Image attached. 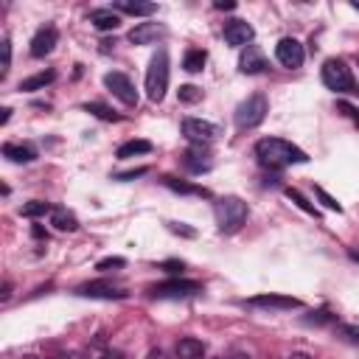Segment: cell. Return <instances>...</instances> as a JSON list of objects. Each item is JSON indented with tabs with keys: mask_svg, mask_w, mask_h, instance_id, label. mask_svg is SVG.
Masks as SVG:
<instances>
[{
	"mask_svg": "<svg viewBox=\"0 0 359 359\" xmlns=\"http://www.w3.org/2000/svg\"><path fill=\"white\" fill-rule=\"evenodd\" d=\"M81 297H93V300H123L126 292L123 289H115L112 283H104V280H90L84 286L76 289Z\"/></svg>",
	"mask_w": 359,
	"mask_h": 359,
	"instance_id": "cell-12",
	"label": "cell"
},
{
	"mask_svg": "<svg viewBox=\"0 0 359 359\" xmlns=\"http://www.w3.org/2000/svg\"><path fill=\"white\" fill-rule=\"evenodd\" d=\"M87 20H90L98 31H115V28L121 25V17H118L115 8H93V11L87 14Z\"/></svg>",
	"mask_w": 359,
	"mask_h": 359,
	"instance_id": "cell-17",
	"label": "cell"
},
{
	"mask_svg": "<svg viewBox=\"0 0 359 359\" xmlns=\"http://www.w3.org/2000/svg\"><path fill=\"white\" fill-rule=\"evenodd\" d=\"M168 230L177 233V236H185V238H194V236H196L194 227H185V224H177V222H168Z\"/></svg>",
	"mask_w": 359,
	"mask_h": 359,
	"instance_id": "cell-33",
	"label": "cell"
},
{
	"mask_svg": "<svg viewBox=\"0 0 359 359\" xmlns=\"http://www.w3.org/2000/svg\"><path fill=\"white\" fill-rule=\"evenodd\" d=\"M314 196H317V199H320V202H323L328 210H337V213H342V205H339V202H337V199H334V196H331L325 188H320V185H317V188H314Z\"/></svg>",
	"mask_w": 359,
	"mask_h": 359,
	"instance_id": "cell-30",
	"label": "cell"
},
{
	"mask_svg": "<svg viewBox=\"0 0 359 359\" xmlns=\"http://www.w3.org/2000/svg\"><path fill=\"white\" fill-rule=\"evenodd\" d=\"M115 11H123V14H132V17H149V14L157 11V6L154 3H137V0H118Z\"/></svg>",
	"mask_w": 359,
	"mask_h": 359,
	"instance_id": "cell-21",
	"label": "cell"
},
{
	"mask_svg": "<svg viewBox=\"0 0 359 359\" xmlns=\"http://www.w3.org/2000/svg\"><path fill=\"white\" fill-rule=\"evenodd\" d=\"M182 163H185V168L191 171V174H202V171H210V154L202 149V146H194V149H188L185 151V157H182Z\"/></svg>",
	"mask_w": 359,
	"mask_h": 359,
	"instance_id": "cell-16",
	"label": "cell"
},
{
	"mask_svg": "<svg viewBox=\"0 0 359 359\" xmlns=\"http://www.w3.org/2000/svg\"><path fill=\"white\" fill-rule=\"evenodd\" d=\"M160 269H165V272H174V275H177V272H182V269H185V264H182V261H163V264H160Z\"/></svg>",
	"mask_w": 359,
	"mask_h": 359,
	"instance_id": "cell-38",
	"label": "cell"
},
{
	"mask_svg": "<svg viewBox=\"0 0 359 359\" xmlns=\"http://www.w3.org/2000/svg\"><path fill=\"white\" fill-rule=\"evenodd\" d=\"M84 112H90V115H95V118H101V121H118V118H121L118 112H112L107 104H98V101H87V104H84Z\"/></svg>",
	"mask_w": 359,
	"mask_h": 359,
	"instance_id": "cell-27",
	"label": "cell"
},
{
	"mask_svg": "<svg viewBox=\"0 0 359 359\" xmlns=\"http://www.w3.org/2000/svg\"><path fill=\"white\" fill-rule=\"evenodd\" d=\"M275 59H278V65L294 70V67H300V65L306 62V50H303V45H300L294 36H283V39L275 45Z\"/></svg>",
	"mask_w": 359,
	"mask_h": 359,
	"instance_id": "cell-9",
	"label": "cell"
},
{
	"mask_svg": "<svg viewBox=\"0 0 359 359\" xmlns=\"http://www.w3.org/2000/svg\"><path fill=\"white\" fill-rule=\"evenodd\" d=\"M216 8H219V11H230V8H236V3H230V0H224V3H222V0H219V3H216Z\"/></svg>",
	"mask_w": 359,
	"mask_h": 359,
	"instance_id": "cell-39",
	"label": "cell"
},
{
	"mask_svg": "<svg viewBox=\"0 0 359 359\" xmlns=\"http://www.w3.org/2000/svg\"><path fill=\"white\" fill-rule=\"evenodd\" d=\"M182 135H185L194 146H208V143L219 135V126L210 123V121H202V118H185V121H182Z\"/></svg>",
	"mask_w": 359,
	"mask_h": 359,
	"instance_id": "cell-8",
	"label": "cell"
},
{
	"mask_svg": "<svg viewBox=\"0 0 359 359\" xmlns=\"http://www.w3.org/2000/svg\"><path fill=\"white\" fill-rule=\"evenodd\" d=\"M238 70H241V73H264V70H266V56H264V50H261L258 45L241 48Z\"/></svg>",
	"mask_w": 359,
	"mask_h": 359,
	"instance_id": "cell-15",
	"label": "cell"
},
{
	"mask_svg": "<svg viewBox=\"0 0 359 359\" xmlns=\"http://www.w3.org/2000/svg\"><path fill=\"white\" fill-rule=\"evenodd\" d=\"M3 157H8L11 163H31L36 157V151L22 143H3Z\"/></svg>",
	"mask_w": 359,
	"mask_h": 359,
	"instance_id": "cell-22",
	"label": "cell"
},
{
	"mask_svg": "<svg viewBox=\"0 0 359 359\" xmlns=\"http://www.w3.org/2000/svg\"><path fill=\"white\" fill-rule=\"evenodd\" d=\"M163 185L171 188L174 194H191V196H208V188L202 185H194V182H185V180H177V177H163Z\"/></svg>",
	"mask_w": 359,
	"mask_h": 359,
	"instance_id": "cell-23",
	"label": "cell"
},
{
	"mask_svg": "<svg viewBox=\"0 0 359 359\" xmlns=\"http://www.w3.org/2000/svg\"><path fill=\"white\" fill-rule=\"evenodd\" d=\"M213 213H216V224L222 233H236L247 222L250 208L241 196H222V199H216Z\"/></svg>",
	"mask_w": 359,
	"mask_h": 359,
	"instance_id": "cell-3",
	"label": "cell"
},
{
	"mask_svg": "<svg viewBox=\"0 0 359 359\" xmlns=\"http://www.w3.org/2000/svg\"><path fill=\"white\" fill-rule=\"evenodd\" d=\"M320 79L328 90L334 93H353V76H351V67L342 62V59H328L320 70Z\"/></svg>",
	"mask_w": 359,
	"mask_h": 359,
	"instance_id": "cell-5",
	"label": "cell"
},
{
	"mask_svg": "<svg viewBox=\"0 0 359 359\" xmlns=\"http://www.w3.org/2000/svg\"><path fill=\"white\" fill-rule=\"evenodd\" d=\"M151 149H154V146H151L149 140L135 137V140L121 143V146H118V151H115V157H118V160H129V157H137V154H149Z\"/></svg>",
	"mask_w": 359,
	"mask_h": 359,
	"instance_id": "cell-19",
	"label": "cell"
},
{
	"mask_svg": "<svg viewBox=\"0 0 359 359\" xmlns=\"http://www.w3.org/2000/svg\"><path fill=\"white\" fill-rule=\"evenodd\" d=\"M168 73H171V67H168V53H165V48H157V53L151 56V62H149V67H146V95H149V101L160 104V101L165 98Z\"/></svg>",
	"mask_w": 359,
	"mask_h": 359,
	"instance_id": "cell-2",
	"label": "cell"
},
{
	"mask_svg": "<svg viewBox=\"0 0 359 359\" xmlns=\"http://www.w3.org/2000/svg\"><path fill=\"white\" fill-rule=\"evenodd\" d=\"M45 213H53V205H50V202H42V199L25 202V205L20 208V216H25V219H39V216H45Z\"/></svg>",
	"mask_w": 359,
	"mask_h": 359,
	"instance_id": "cell-26",
	"label": "cell"
},
{
	"mask_svg": "<svg viewBox=\"0 0 359 359\" xmlns=\"http://www.w3.org/2000/svg\"><path fill=\"white\" fill-rule=\"evenodd\" d=\"M339 334H342L348 342L359 345V328H356V325H339Z\"/></svg>",
	"mask_w": 359,
	"mask_h": 359,
	"instance_id": "cell-34",
	"label": "cell"
},
{
	"mask_svg": "<svg viewBox=\"0 0 359 359\" xmlns=\"http://www.w3.org/2000/svg\"><path fill=\"white\" fill-rule=\"evenodd\" d=\"M266 112H269L266 95L252 93V95H247V98L236 107V126H238V129H255V126L264 123Z\"/></svg>",
	"mask_w": 359,
	"mask_h": 359,
	"instance_id": "cell-4",
	"label": "cell"
},
{
	"mask_svg": "<svg viewBox=\"0 0 359 359\" xmlns=\"http://www.w3.org/2000/svg\"><path fill=\"white\" fill-rule=\"evenodd\" d=\"M59 42V31L53 25H42L34 36H31V56L34 59H45Z\"/></svg>",
	"mask_w": 359,
	"mask_h": 359,
	"instance_id": "cell-11",
	"label": "cell"
},
{
	"mask_svg": "<svg viewBox=\"0 0 359 359\" xmlns=\"http://www.w3.org/2000/svg\"><path fill=\"white\" fill-rule=\"evenodd\" d=\"M177 359H202L205 356V342L196 337H182L177 342Z\"/></svg>",
	"mask_w": 359,
	"mask_h": 359,
	"instance_id": "cell-18",
	"label": "cell"
},
{
	"mask_svg": "<svg viewBox=\"0 0 359 359\" xmlns=\"http://www.w3.org/2000/svg\"><path fill=\"white\" fill-rule=\"evenodd\" d=\"M255 157L266 168H286L294 163H309V154L283 137H261L255 143Z\"/></svg>",
	"mask_w": 359,
	"mask_h": 359,
	"instance_id": "cell-1",
	"label": "cell"
},
{
	"mask_svg": "<svg viewBox=\"0 0 359 359\" xmlns=\"http://www.w3.org/2000/svg\"><path fill=\"white\" fill-rule=\"evenodd\" d=\"M230 359H250V356H244V353H233Z\"/></svg>",
	"mask_w": 359,
	"mask_h": 359,
	"instance_id": "cell-43",
	"label": "cell"
},
{
	"mask_svg": "<svg viewBox=\"0 0 359 359\" xmlns=\"http://www.w3.org/2000/svg\"><path fill=\"white\" fill-rule=\"evenodd\" d=\"M53 79H56V73H53V70H42V73H34V76L22 79V81H20V90H22V93H34V90L48 87Z\"/></svg>",
	"mask_w": 359,
	"mask_h": 359,
	"instance_id": "cell-24",
	"label": "cell"
},
{
	"mask_svg": "<svg viewBox=\"0 0 359 359\" xmlns=\"http://www.w3.org/2000/svg\"><path fill=\"white\" fill-rule=\"evenodd\" d=\"M50 224H53L56 230H62V233H73V230H79V219H76L67 208H53V213H50Z\"/></svg>",
	"mask_w": 359,
	"mask_h": 359,
	"instance_id": "cell-20",
	"label": "cell"
},
{
	"mask_svg": "<svg viewBox=\"0 0 359 359\" xmlns=\"http://www.w3.org/2000/svg\"><path fill=\"white\" fill-rule=\"evenodd\" d=\"M0 50H3V67H0V76H6L8 67H11V39H8V36H3Z\"/></svg>",
	"mask_w": 359,
	"mask_h": 359,
	"instance_id": "cell-32",
	"label": "cell"
},
{
	"mask_svg": "<svg viewBox=\"0 0 359 359\" xmlns=\"http://www.w3.org/2000/svg\"><path fill=\"white\" fill-rule=\"evenodd\" d=\"M168 31H165V25H160V22H137L132 31H129V42H135V45H154L157 39H163Z\"/></svg>",
	"mask_w": 359,
	"mask_h": 359,
	"instance_id": "cell-13",
	"label": "cell"
},
{
	"mask_svg": "<svg viewBox=\"0 0 359 359\" xmlns=\"http://www.w3.org/2000/svg\"><path fill=\"white\" fill-rule=\"evenodd\" d=\"M104 87H107L121 104H126V107H135V104H137V90H135V84H132V79H129L126 73H118V70L107 73V76H104Z\"/></svg>",
	"mask_w": 359,
	"mask_h": 359,
	"instance_id": "cell-7",
	"label": "cell"
},
{
	"mask_svg": "<svg viewBox=\"0 0 359 359\" xmlns=\"http://www.w3.org/2000/svg\"><path fill=\"white\" fill-rule=\"evenodd\" d=\"M247 303L255 306V309H275V311L300 309V300H297V297H289V294H255V297H250Z\"/></svg>",
	"mask_w": 359,
	"mask_h": 359,
	"instance_id": "cell-14",
	"label": "cell"
},
{
	"mask_svg": "<svg viewBox=\"0 0 359 359\" xmlns=\"http://www.w3.org/2000/svg\"><path fill=\"white\" fill-rule=\"evenodd\" d=\"M202 286L196 280H185V278H171V280H163V283H154L149 289L151 297L157 300H182V297H191L196 294Z\"/></svg>",
	"mask_w": 359,
	"mask_h": 359,
	"instance_id": "cell-6",
	"label": "cell"
},
{
	"mask_svg": "<svg viewBox=\"0 0 359 359\" xmlns=\"http://www.w3.org/2000/svg\"><path fill=\"white\" fill-rule=\"evenodd\" d=\"M286 196H289V199H292V202H294V205H297L303 213H309V216H317V208H314V205H311V202H309V199H306V196H303L297 188H286Z\"/></svg>",
	"mask_w": 359,
	"mask_h": 359,
	"instance_id": "cell-28",
	"label": "cell"
},
{
	"mask_svg": "<svg viewBox=\"0 0 359 359\" xmlns=\"http://www.w3.org/2000/svg\"><path fill=\"white\" fill-rule=\"evenodd\" d=\"M289 359H309V356H303V353H294V356H289Z\"/></svg>",
	"mask_w": 359,
	"mask_h": 359,
	"instance_id": "cell-44",
	"label": "cell"
},
{
	"mask_svg": "<svg viewBox=\"0 0 359 359\" xmlns=\"http://www.w3.org/2000/svg\"><path fill=\"white\" fill-rule=\"evenodd\" d=\"M121 266H126V258H121V255H109V258H101V261L95 264V269H101V272L121 269Z\"/></svg>",
	"mask_w": 359,
	"mask_h": 359,
	"instance_id": "cell-31",
	"label": "cell"
},
{
	"mask_svg": "<svg viewBox=\"0 0 359 359\" xmlns=\"http://www.w3.org/2000/svg\"><path fill=\"white\" fill-rule=\"evenodd\" d=\"M252 36H255V28H252L247 20L233 17V20L224 22V42H227V45H233V48H247V45H252Z\"/></svg>",
	"mask_w": 359,
	"mask_h": 359,
	"instance_id": "cell-10",
	"label": "cell"
},
{
	"mask_svg": "<svg viewBox=\"0 0 359 359\" xmlns=\"http://www.w3.org/2000/svg\"><path fill=\"white\" fill-rule=\"evenodd\" d=\"M177 95H180V101L194 104V101H199V98H202V90H199V87H194V84H182V87L177 90Z\"/></svg>",
	"mask_w": 359,
	"mask_h": 359,
	"instance_id": "cell-29",
	"label": "cell"
},
{
	"mask_svg": "<svg viewBox=\"0 0 359 359\" xmlns=\"http://www.w3.org/2000/svg\"><path fill=\"white\" fill-rule=\"evenodd\" d=\"M351 258H353V261H356V264H359V252H351Z\"/></svg>",
	"mask_w": 359,
	"mask_h": 359,
	"instance_id": "cell-46",
	"label": "cell"
},
{
	"mask_svg": "<svg viewBox=\"0 0 359 359\" xmlns=\"http://www.w3.org/2000/svg\"><path fill=\"white\" fill-rule=\"evenodd\" d=\"M351 8H353V11H359V0H353V3H351Z\"/></svg>",
	"mask_w": 359,
	"mask_h": 359,
	"instance_id": "cell-45",
	"label": "cell"
},
{
	"mask_svg": "<svg viewBox=\"0 0 359 359\" xmlns=\"http://www.w3.org/2000/svg\"><path fill=\"white\" fill-rule=\"evenodd\" d=\"M8 115H11V109H3V115H0V123H8Z\"/></svg>",
	"mask_w": 359,
	"mask_h": 359,
	"instance_id": "cell-41",
	"label": "cell"
},
{
	"mask_svg": "<svg viewBox=\"0 0 359 359\" xmlns=\"http://www.w3.org/2000/svg\"><path fill=\"white\" fill-rule=\"evenodd\" d=\"M31 233H34V238H48V233H45L39 224H34V230H31Z\"/></svg>",
	"mask_w": 359,
	"mask_h": 359,
	"instance_id": "cell-40",
	"label": "cell"
},
{
	"mask_svg": "<svg viewBox=\"0 0 359 359\" xmlns=\"http://www.w3.org/2000/svg\"><path fill=\"white\" fill-rule=\"evenodd\" d=\"M143 174H146V168H132V171H121V174H115V180L126 182V180H135V177H143Z\"/></svg>",
	"mask_w": 359,
	"mask_h": 359,
	"instance_id": "cell-36",
	"label": "cell"
},
{
	"mask_svg": "<svg viewBox=\"0 0 359 359\" xmlns=\"http://www.w3.org/2000/svg\"><path fill=\"white\" fill-rule=\"evenodd\" d=\"M337 109H342L353 123H359V109H356V107H351L348 101H337Z\"/></svg>",
	"mask_w": 359,
	"mask_h": 359,
	"instance_id": "cell-35",
	"label": "cell"
},
{
	"mask_svg": "<svg viewBox=\"0 0 359 359\" xmlns=\"http://www.w3.org/2000/svg\"><path fill=\"white\" fill-rule=\"evenodd\" d=\"M331 320H334V317H331L328 311H311V317H306V323H317V325H320V323H331Z\"/></svg>",
	"mask_w": 359,
	"mask_h": 359,
	"instance_id": "cell-37",
	"label": "cell"
},
{
	"mask_svg": "<svg viewBox=\"0 0 359 359\" xmlns=\"http://www.w3.org/2000/svg\"><path fill=\"white\" fill-rule=\"evenodd\" d=\"M104 359H123V356H121V353H107Z\"/></svg>",
	"mask_w": 359,
	"mask_h": 359,
	"instance_id": "cell-42",
	"label": "cell"
},
{
	"mask_svg": "<svg viewBox=\"0 0 359 359\" xmlns=\"http://www.w3.org/2000/svg\"><path fill=\"white\" fill-rule=\"evenodd\" d=\"M205 59H208V53H205L202 48H191V50H185L182 67H185L188 73H199V70L205 67Z\"/></svg>",
	"mask_w": 359,
	"mask_h": 359,
	"instance_id": "cell-25",
	"label": "cell"
}]
</instances>
